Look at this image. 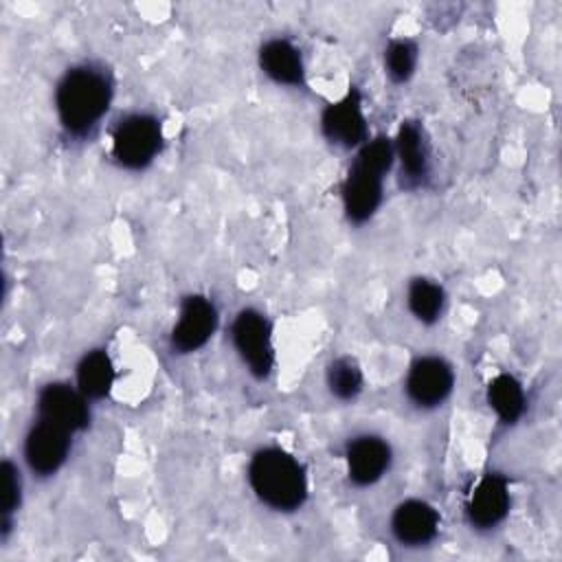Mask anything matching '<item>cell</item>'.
<instances>
[{
  "instance_id": "cell-1",
  "label": "cell",
  "mask_w": 562,
  "mask_h": 562,
  "mask_svg": "<svg viewBox=\"0 0 562 562\" xmlns=\"http://www.w3.org/2000/svg\"><path fill=\"white\" fill-rule=\"evenodd\" d=\"M110 99V79L92 66H77L57 83L55 108L61 125L70 134H83L105 114Z\"/></svg>"
},
{
  "instance_id": "cell-2",
  "label": "cell",
  "mask_w": 562,
  "mask_h": 562,
  "mask_svg": "<svg viewBox=\"0 0 562 562\" xmlns=\"http://www.w3.org/2000/svg\"><path fill=\"white\" fill-rule=\"evenodd\" d=\"M248 479L259 501L279 512L301 507L307 496L303 465L281 448L259 450L248 465Z\"/></svg>"
},
{
  "instance_id": "cell-3",
  "label": "cell",
  "mask_w": 562,
  "mask_h": 562,
  "mask_svg": "<svg viewBox=\"0 0 562 562\" xmlns=\"http://www.w3.org/2000/svg\"><path fill=\"white\" fill-rule=\"evenodd\" d=\"M393 154L395 149L384 136L364 143L358 151L342 184V202L351 222L362 224L375 213L382 200V180L393 165Z\"/></svg>"
},
{
  "instance_id": "cell-4",
  "label": "cell",
  "mask_w": 562,
  "mask_h": 562,
  "mask_svg": "<svg viewBox=\"0 0 562 562\" xmlns=\"http://www.w3.org/2000/svg\"><path fill=\"white\" fill-rule=\"evenodd\" d=\"M162 145L160 123L149 114H132L119 123L112 136L114 158L130 169H140L154 160Z\"/></svg>"
},
{
  "instance_id": "cell-5",
  "label": "cell",
  "mask_w": 562,
  "mask_h": 562,
  "mask_svg": "<svg viewBox=\"0 0 562 562\" xmlns=\"http://www.w3.org/2000/svg\"><path fill=\"white\" fill-rule=\"evenodd\" d=\"M233 342L248 364L250 373L257 378H266L272 369V342H270V325L255 310H241L233 323Z\"/></svg>"
},
{
  "instance_id": "cell-6",
  "label": "cell",
  "mask_w": 562,
  "mask_h": 562,
  "mask_svg": "<svg viewBox=\"0 0 562 562\" xmlns=\"http://www.w3.org/2000/svg\"><path fill=\"white\" fill-rule=\"evenodd\" d=\"M452 382L454 373L443 358L424 356L411 364L406 375V393L417 406L430 408L450 395Z\"/></svg>"
},
{
  "instance_id": "cell-7",
  "label": "cell",
  "mask_w": 562,
  "mask_h": 562,
  "mask_svg": "<svg viewBox=\"0 0 562 562\" xmlns=\"http://www.w3.org/2000/svg\"><path fill=\"white\" fill-rule=\"evenodd\" d=\"M37 413H40V419L50 422L68 432L83 430L90 419L86 395L59 382L48 384L40 391Z\"/></svg>"
},
{
  "instance_id": "cell-8",
  "label": "cell",
  "mask_w": 562,
  "mask_h": 562,
  "mask_svg": "<svg viewBox=\"0 0 562 562\" xmlns=\"http://www.w3.org/2000/svg\"><path fill=\"white\" fill-rule=\"evenodd\" d=\"M68 435H70L68 430L40 419L29 430L26 441H24V457H26L29 468L40 476L57 472L70 450Z\"/></svg>"
},
{
  "instance_id": "cell-9",
  "label": "cell",
  "mask_w": 562,
  "mask_h": 562,
  "mask_svg": "<svg viewBox=\"0 0 562 562\" xmlns=\"http://www.w3.org/2000/svg\"><path fill=\"white\" fill-rule=\"evenodd\" d=\"M217 327L215 305L200 294L187 296L180 307V318L171 331L173 349L187 353L200 349Z\"/></svg>"
},
{
  "instance_id": "cell-10",
  "label": "cell",
  "mask_w": 562,
  "mask_h": 562,
  "mask_svg": "<svg viewBox=\"0 0 562 562\" xmlns=\"http://www.w3.org/2000/svg\"><path fill=\"white\" fill-rule=\"evenodd\" d=\"M327 140L340 147H356L367 138V123L360 110V94L351 90L345 99L331 103L321 119Z\"/></svg>"
},
{
  "instance_id": "cell-11",
  "label": "cell",
  "mask_w": 562,
  "mask_h": 562,
  "mask_svg": "<svg viewBox=\"0 0 562 562\" xmlns=\"http://www.w3.org/2000/svg\"><path fill=\"white\" fill-rule=\"evenodd\" d=\"M509 509L507 481L501 474H485L468 501V518L479 529L498 525Z\"/></svg>"
},
{
  "instance_id": "cell-12",
  "label": "cell",
  "mask_w": 562,
  "mask_h": 562,
  "mask_svg": "<svg viewBox=\"0 0 562 562\" xmlns=\"http://www.w3.org/2000/svg\"><path fill=\"white\" fill-rule=\"evenodd\" d=\"M391 463V448L384 439L375 435L356 437L347 446V468L349 479L356 485H371L375 483Z\"/></svg>"
},
{
  "instance_id": "cell-13",
  "label": "cell",
  "mask_w": 562,
  "mask_h": 562,
  "mask_svg": "<svg viewBox=\"0 0 562 562\" xmlns=\"http://www.w3.org/2000/svg\"><path fill=\"white\" fill-rule=\"evenodd\" d=\"M391 529L402 544H408V547L426 544L437 536L439 516L432 505L411 498L395 507L391 518Z\"/></svg>"
},
{
  "instance_id": "cell-14",
  "label": "cell",
  "mask_w": 562,
  "mask_h": 562,
  "mask_svg": "<svg viewBox=\"0 0 562 562\" xmlns=\"http://www.w3.org/2000/svg\"><path fill=\"white\" fill-rule=\"evenodd\" d=\"M395 149L402 165V180L406 187H417L428 176V145L422 127L415 121H406L400 127Z\"/></svg>"
},
{
  "instance_id": "cell-15",
  "label": "cell",
  "mask_w": 562,
  "mask_h": 562,
  "mask_svg": "<svg viewBox=\"0 0 562 562\" xmlns=\"http://www.w3.org/2000/svg\"><path fill=\"white\" fill-rule=\"evenodd\" d=\"M259 64L277 83L296 86L303 81V61L299 50L285 40H270L261 46Z\"/></svg>"
},
{
  "instance_id": "cell-16",
  "label": "cell",
  "mask_w": 562,
  "mask_h": 562,
  "mask_svg": "<svg viewBox=\"0 0 562 562\" xmlns=\"http://www.w3.org/2000/svg\"><path fill=\"white\" fill-rule=\"evenodd\" d=\"M112 382H114V369H112V360L105 351L94 349V351H88L79 360L77 386L86 397L99 400V397L108 395L112 389Z\"/></svg>"
},
{
  "instance_id": "cell-17",
  "label": "cell",
  "mask_w": 562,
  "mask_h": 562,
  "mask_svg": "<svg viewBox=\"0 0 562 562\" xmlns=\"http://www.w3.org/2000/svg\"><path fill=\"white\" fill-rule=\"evenodd\" d=\"M487 402L505 424H514L525 411V393L514 375L501 373L487 386Z\"/></svg>"
},
{
  "instance_id": "cell-18",
  "label": "cell",
  "mask_w": 562,
  "mask_h": 562,
  "mask_svg": "<svg viewBox=\"0 0 562 562\" xmlns=\"http://www.w3.org/2000/svg\"><path fill=\"white\" fill-rule=\"evenodd\" d=\"M408 307L422 323H435L443 310V290L428 279H415L408 288Z\"/></svg>"
},
{
  "instance_id": "cell-19",
  "label": "cell",
  "mask_w": 562,
  "mask_h": 562,
  "mask_svg": "<svg viewBox=\"0 0 562 562\" xmlns=\"http://www.w3.org/2000/svg\"><path fill=\"white\" fill-rule=\"evenodd\" d=\"M327 384H329V391L338 400L356 397L362 389V373H360L356 360H351V358L334 360L327 369Z\"/></svg>"
},
{
  "instance_id": "cell-20",
  "label": "cell",
  "mask_w": 562,
  "mask_h": 562,
  "mask_svg": "<svg viewBox=\"0 0 562 562\" xmlns=\"http://www.w3.org/2000/svg\"><path fill=\"white\" fill-rule=\"evenodd\" d=\"M386 72L393 81H406L417 64V46L411 40H395L386 48Z\"/></svg>"
},
{
  "instance_id": "cell-21",
  "label": "cell",
  "mask_w": 562,
  "mask_h": 562,
  "mask_svg": "<svg viewBox=\"0 0 562 562\" xmlns=\"http://www.w3.org/2000/svg\"><path fill=\"white\" fill-rule=\"evenodd\" d=\"M20 492H22L20 472L11 461H4L2 463V531L4 536L9 531V518L20 505Z\"/></svg>"
}]
</instances>
